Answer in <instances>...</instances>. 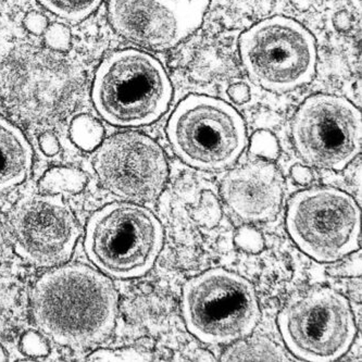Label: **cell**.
I'll use <instances>...</instances> for the list:
<instances>
[{"label":"cell","instance_id":"cell-8","mask_svg":"<svg viewBox=\"0 0 362 362\" xmlns=\"http://www.w3.org/2000/svg\"><path fill=\"white\" fill-rule=\"evenodd\" d=\"M286 226L307 256L319 262H337L359 248L361 212L349 194L337 188H310L293 196Z\"/></svg>","mask_w":362,"mask_h":362},{"label":"cell","instance_id":"cell-28","mask_svg":"<svg viewBox=\"0 0 362 362\" xmlns=\"http://www.w3.org/2000/svg\"><path fill=\"white\" fill-rule=\"evenodd\" d=\"M40 147L42 151H45L46 155L54 156L59 151V143L52 134L42 135L40 137Z\"/></svg>","mask_w":362,"mask_h":362},{"label":"cell","instance_id":"cell-29","mask_svg":"<svg viewBox=\"0 0 362 362\" xmlns=\"http://www.w3.org/2000/svg\"><path fill=\"white\" fill-rule=\"evenodd\" d=\"M28 25L33 32H42L47 26V21L42 14L33 13V17H28Z\"/></svg>","mask_w":362,"mask_h":362},{"label":"cell","instance_id":"cell-33","mask_svg":"<svg viewBox=\"0 0 362 362\" xmlns=\"http://www.w3.org/2000/svg\"><path fill=\"white\" fill-rule=\"evenodd\" d=\"M0 243H1V232H0Z\"/></svg>","mask_w":362,"mask_h":362},{"label":"cell","instance_id":"cell-12","mask_svg":"<svg viewBox=\"0 0 362 362\" xmlns=\"http://www.w3.org/2000/svg\"><path fill=\"white\" fill-rule=\"evenodd\" d=\"M108 14L121 36L153 50L175 47L199 28L158 0H109Z\"/></svg>","mask_w":362,"mask_h":362},{"label":"cell","instance_id":"cell-5","mask_svg":"<svg viewBox=\"0 0 362 362\" xmlns=\"http://www.w3.org/2000/svg\"><path fill=\"white\" fill-rule=\"evenodd\" d=\"M167 134L180 159L207 171L233 165L247 145L240 113L226 101L205 95L180 103L170 117Z\"/></svg>","mask_w":362,"mask_h":362},{"label":"cell","instance_id":"cell-24","mask_svg":"<svg viewBox=\"0 0 362 362\" xmlns=\"http://www.w3.org/2000/svg\"><path fill=\"white\" fill-rule=\"evenodd\" d=\"M47 40L54 47L64 49L70 44V31L64 25L56 24L52 26L47 32Z\"/></svg>","mask_w":362,"mask_h":362},{"label":"cell","instance_id":"cell-22","mask_svg":"<svg viewBox=\"0 0 362 362\" xmlns=\"http://www.w3.org/2000/svg\"><path fill=\"white\" fill-rule=\"evenodd\" d=\"M341 259V262L329 268V273L337 276H357L361 273V254L360 252Z\"/></svg>","mask_w":362,"mask_h":362},{"label":"cell","instance_id":"cell-18","mask_svg":"<svg viewBox=\"0 0 362 362\" xmlns=\"http://www.w3.org/2000/svg\"><path fill=\"white\" fill-rule=\"evenodd\" d=\"M159 3L172 8L184 17L200 26L205 17L210 0H158Z\"/></svg>","mask_w":362,"mask_h":362},{"label":"cell","instance_id":"cell-23","mask_svg":"<svg viewBox=\"0 0 362 362\" xmlns=\"http://www.w3.org/2000/svg\"><path fill=\"white\" fill-rule=\"evenodd\" d=\"M21 349L25 355L46 356L48 354L47 344L34 332H28L21 341Z\"/></svg>","mask_w":362,"mask_h":362},{"label":"cell","instance_id":"cell-15","mask_svg":"<svg viewBox=\"0 0 362 362\" xmlns=\"http://www.w3.org/2000/svg\"><path fill=\"white\" fill-rule=\"evenodd\" d=\"M223 361H288L286 353L270 339H240L222 355Z\"/></svg>","mask_w":362,"mask_h":362},{"label":"cell","instance_id":"cell-25","mask_svg":"<svg viewBox=\"0 0 362 362\" xmlns=\"http://www.w3.org/2000/svg\"><path fill=\"white\" fill-rule=\"evenodd\" d=\"M228 98L236 105H245L250 103L252 99V92L246 83L238 82L228 86L226 90Z\"/></svg>","mask_w":362,"mask_h":362},{"label":"cell","instance_id":"cell-9","mask_svg":"<svg viewBox=\"0 0 362 362\" xmlns=\"http://www.w3.org/2000/svg\"><path fill=\"white\" fill-rule=\"evenodd\" d=\"M292 134L307 163L341 171L361 151V113L343 97L315 95L297 110Z\"/></svg>","mask_w":362,"mask_h":362},{"label":"cell","instance_id":"cell-26","mask_svg":"<svg viewBox=\"0 0 362 362\" xmlns=\"http://www.w3.org/2000/svg\"><path fill=\"white\" fill-rule=\"evenodd\" d=\"M291 177L297 184L308 185L313 182V175L311 170L306 165H296L291 169Z\"/></svg>","mask_w":362,"mask_h":362},{"label":"cell","instance_id":"cell-30","mask_svg":"<svg viewBox=\"0 0 362 362\" xmlns=\"http://www.w3.org/2000/svg\"><path fill=\"white\" fill-rule=\"evenodd\" d=\"M274 0H257L256 10L259 14L262 16H267L272 11L274 8Z\"/></svg>","mask_w":362,"mask_h":362},{"label":"cell","instance_id":"cell-21","mask_svg":"<svg viewBox=\"0 0 362 362\" xmlns=\"http://www.w3.org/2000/svg\"><path fill=\"white\" fill-rule=\"evenodd\" d=\"M235 243L238 247L242 248L245 252H252V254H257L264 250V238L255 228H240L236 234Z\"/></svg>","mask_w":362,"mask_h":362},{"label":"cell","instance_id":"cell-20","mask_svg":"<svg viewBox=\"0 0 362 362\" xmlns=\"http://www.w3.org/2000/svg\"><path fill=\"white\" fill-rule=\"evenodd\" d=\"M278 139L269 131H258L252 139V153L257 156L275 159L279 156Z\"/></svg>","mask_w":362,"mask_h":362},{"label":"cell","instance_id":"cell-6","mask_svg":"<svg viewBox=\"0 0 362 362\" xmlns=\"http://www.w3.org/2000/svg\"><path fill=\"white\" fill-rule=\"evenodd\" d=\"M238 47L248 76L271 92H291L315 78V37L295 20H262L240 35Z\"/></svg>","mask_w":362,"mask_h":362},{"label":"cell","instance_id":"cell-31","mask_svg":"<svg viewBox=\"0 0 362 362\" xmlns=\"http://www.w3.org/2000/svg\"><path fill=\"white\" fill-rule=\"evenodd\" d=\"M289 3L299 11H307L311 7V0H289Z\"/></svg>","mask_w":362,"mask_h":362},{"label":"cell","instance_id":"cell-2","mask_svg":"<svg viewBox=\"0 0 362 362\" xmlns=\"http://www.w3.org/2000/svg\"><path fill=\"white\" fill-rule=\"evenodd\" d=\"M173 88L160 62L146 52L109 54L95 76L92 98L99 115L115 127L151 124L165 115Z\"/></svg>","mask_w":362,"mask_h":362},{"label":"cell","instance_id":"cell-4","mask_svg":"<svg viewBox=\"0 0 362 362\" xmlns=\"http://www.w3.org/2000/svg\"><path fill=\"white\" fill-rule=\"evenodd\" d=\"M182 313L188 331L214 345L246 339L260 320L252 283L223 269L202 273L184 285Z\"/></svg>","mask_w":362,"mask_h":362},{"label":"cell","instance_id":"cell-13","mask_svg":"<svg viewBox=\"0 0 362 362\" xmlns=\"http://www.w3.org/2000/svg\"><path fill=\"white\" fill-rule=\"evenodd\" d=\"M284 183L272 163L254 161L230 170L221 184L228 207L246 222L274 219L282 205Z\"/></svg>","mask_w":362,"mask_h":362},{"label":"cell","instance_id":"cell-19","mask_svg":"<svg viewBox=\"0 0 362 362\" xmlns=\"http://www.w3.org/2000/svg\"><path fill=\"white\" fill-rule=\"evenodd\" d=\"M94 361H148L151 360L149 354L136 351L135 349H100L95 351L88 358Z\"/></svg>","mask_w":362,"mask_h":362},{"label":"cell","instance_id":"cell-17","mask_svg":"<svg viewBox=\"0 0 362 362\" xmlns=\"http://www.w3.org/2000/svg\"><path fill=\"white\" fill-rule=\"evenodd\" d=\"M103 127L90 117L83 115L72 125L71 135L78 146L84 149H92L98 145L103 137Z\"/></svg>","mask_w":362,"mask_h":362},{"label":"cell","instance_id":"cell-14","mask_svg":"<svg viewBox=\"0 0 362 362\" xmlns=\"http://www.w3.org/2000/svg\"><path fill=\"white\" fill-rule=\"evenodd\" d=\"M33 163V151L23 133L0 117V192L25 181Z\"/></svg>","mask_w":362,"mask_h":362},{"label":"cell","instance_id":"cell-16","mask_svg":"<svg viewBox=\"0 0 362 362\" xmlns=\"http://www.w3.org/2000/svg\"><path fill=\"white\" fill-rule=\"evenodd\" d=\"M46 9L70 21H81L103 3V0H38Z\"/></svg>","mask_w":362,"mask_h":362},{"label":"cell","instance_id":"cell-7","mask_svg":"<svg viewBox=\"0 0 362 362\" xmlns=\"http://www.w3.org/2000/svg\"><path fill=\"white\" fill-rule=\"evenodd\" d=\"M279 327L293 355L315 362L343 357L357 333L349 301L329 287L291 297L279 315Z\"/></svg>","mask_w":362,"mask_h":362},{"label":"cell","instance_id":"cell-11","mask_svg":"<svg viewBox=\"0 0 362 362\" xmlns=\"http://www.w3.org/2000/svg\"><path fill=\"white\" fill-rule=\"evenodd\" d=\"M94 169L106 189L136 204L159 197L169 175L163 148L136 132L119 133L101 144Z\"/></svg>","mask_w":362,"mask_h":362},{"label":"cell","instance_id":"cell-27","mask_svg":"<svg viewBox=\"0 0 362 362\" xmlns=\"http://www.w3.org/2000/svg\"><path fill=\"white\" fill-rule=\"evenodd\" d=\"M333 23H334L335 28L339 32H347L351 30L353 26V17L349 12L343 11L337 12L335 14L334 19H333Z\"/></svg>","mask_w":362,"mask_h":362},{"label":"cell","instance_id":"cell-1","mask_svg":"<svg viewBox=\"0 0 362 362\" xmlns=\"http://www.w3.org/2000/svg\"><path fill=\"white\" fill-rule=\"evenodd\" d=\"M118 293L111 281L85 266L56 267L31 293L36 325L56 343L74 349L100 344L118 317Z\"/></svg>","mask_w":362,"mask_h":362},{"label":"cell","instance_id":"cell-32","mask_svg":"<svg viewBox=\"0 0 362 362\" xmlns=\"http://www.w3.org/2000/svg\"><path fill=\"white\" fill-rule=\"evenodd\" d=\"M6 359H7V358H6L5 351H4V349L0 347V361H4V360Z\"/></svg>","mask_w":362,"mask_h":362},{"label":"cell","instance_id":"cell-10","mask_svg":"<svg viewBox=\"0 0 362 362\" xmlns=\"http://www.w3.org/2000/svg\"><path fill=\"white\" fill-rule=\"evenodd\" d=\"M7 226L16 252L44 268L68 262L80 235L74 211L59 195L23 198L10 210Z\"/></svg>","mask_w":362,"mask_h":362},{"label":"cell","instance_id":"cell-3","mask_svg":"<svg viewBox=\"0 0 362 362\" xmlns=\"http://www.w3.org/2000/svg\"><path fill=\"white\" fill-rule=\"evenodd\" d=\"M163 245V228L153 212L136 202H113L90 216L84 246L90 262L119 280L146 274Z\"/></svg>","mask_w":362,"mask_h":362}]
</instances>
